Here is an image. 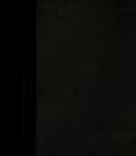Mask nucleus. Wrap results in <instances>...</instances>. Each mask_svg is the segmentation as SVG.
I'll list each match as a JSON object with an SVG mask.
<instances>
[]
</instances>
